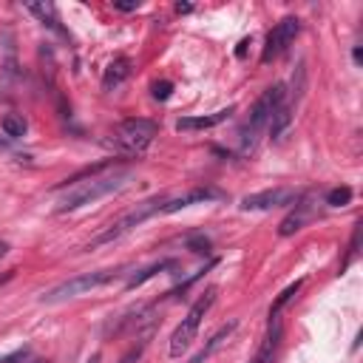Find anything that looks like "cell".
<instances>
[{
    "label": "cell",
    "mask_w": 363,
    "mask_h": 363,
    "mask_svg": "<svg viewBox=\"0 0 363 363\" xmlns=\"http://www.w3.org/2000/svg\"><path fill=\"white\" fill-rule=\"evenodd\" d=\"M26 130H28V122H26L23 113H9V116L3 119V133H6L9 139H20V136H26Z\"/></svg>",
    "instance_id": "18"
},
{
    "label": "cell",
    "mask_w": 363,
    "mask_h": 363,
    "mask_svg": "<svg viewBox=\"0 0 363 363\" xmlns=\"http://www.w3.org/2000/svg\"><path fill=\"white\" fill-rule=\"evenodd\" d=\"M216 295H218V289L210 286V289H204V292L193 301V306L187 309V315L182 318V323H179V326L173 329V335H170V346H167V354H170V357H182V354L187 352V346L196 340L204 315H207L210 306L216 303Z\"/></svg>",
    "instance_id": "4"
},
{
    "label": "cell",
    "mask_w": 363,
    "mask_h": 363,
    "mask_svg": "<svg viewBox=\"0 0 363 363\" xmlns=\"http://www.w3.org/2000/svg\"><path fill=\"white\" fill-rule=\"evenodd\" d=\"M119 275H125V272H122V269H94V272L74 275V278H68V281L51 286L48 292H43V295H40V303H45V306L65 303V301H71V298H79V295H85V292H91V289H99V286L116 281Z\"/></svg>",
    "instance_id": "3"
},
{
    "label": "cell",
    "mask_w": 363,
    "mask_h": 363,
    "mask_svg": "<svg viewBox=\"0 0 363 363\" xmlns=\"http://www.w3.org/2000/svg\"><path fill=\"white\" fill-rule=\"evenodd\" d=\"M233 332H235V320H230L227 326H221V329H218V332H216V335H213V337H210V340H207V343H204V346H201V349H199L187 363H204V360H207V357H210V354H213V352H216V349H218V346H221Z\"/></svg>",
    "instance_id": "15"
},
{
    "label": "cell",
    "mask_w": 363,
    "mask_h": 363,
    "mask_svg": "<svg viewBox=\"0 0 363 363\" xmlns=\"http://www.w3.org/2000/svg\"><path fill=\"white\" fill-rule=\"evenodd\" d=\"M298 31H301V20H298V17H284V20H278V23L272 26V31L267 34V43H264V51H261V62L269 65L272 60H278V57L289 48V43L298 37Z\"/></svg>",
    "instance_id": "7"
},
{
    "label": "cell",
    "mask_w": 363,
    "mask_h": 363,
    "mask_svg": "<svg viewBox=\"0 0 363 363\" xmlns=\"http://www.w3.org/2000/svg\"><path fill=\"white\" fill-rule=\"evenodd\" d=\"M170 94H173V82H170V79L153 82V99H167Z\"/></svg>",
    "instance_id": "22"
},
{
    "label": "cell",
    "mask_w": 363,
    "mask_h": 363,
    "mask_svg": "<svg viewBox=\"0 0 363 363\" xmlns=\"http://www.w3.org/2000/svg\"><path fill=\"white\" fill-rule=\"evenodd\" d=\"M142 349H145V340H142V343H139L136 349H130V352H128V354H125V357H122L119 363H133V360H139V354H142Z\"/></svg>",
    "instance_id": "23"
},
{
    "label": "cell",
    "mask_w": 363,
    "mask_h": 363,
    "mask_svg": "<svg viewBox=\"0 0 363 363\" xmlns=\"http://www.w3.org/2000/svg\"><path fill=\"white\" fill-rule=\"evenodd\" d=\"M233 111H235V108L227 105V108L213 111V113H204V116H182V119L176 122V130H207V128H216V125H221L224 119H230Z\"/></svg>",
    "instance_id": "11"
},
{
    "label": "cell",
    "mask_w": 363,
    "mask_h": 363,
    "mask_svg": "<svg viewBox=\"0 0 363 363\" xmlns=\"http://www.w3.org/2000/svg\"><path fill=\"white\" fill-rule=\"evenodd\" d=\"M164 196H153V199H145L142 204H136L130 213H125L122 218H116L111 227H105L96 238H91L88 244H85V250H94V247H105V244H113V241H119L122 235H128L130 230H136L142 221H147L150 216H159L162 213V207H164Z\"/></svg>",
    "instance_id": "5"
},
{
    "label": "cell",
    "mask_w": 363,
    "mask_h": 363,
    "mask_svg": "<svg viewBox=\"0 0 363 363\" xmlns=\"http://www.w3.org/2000/svg\"><path fill=\"white\" fill-rule=\"evenodd\" d=\"M130 68H133V62H130L128 57H116V60H111L108 68H105V74H102V91H113V88H119V85L130 77Z\"/></svg>",
    "instance_id": "13"
},
{
    "label": "cell",
    "mask_w": 363,
    "mask_h": 363,
    "mask_svg": "<svg viewBox=\"0 0 363 363\" xmlns=\"http://www.w3.org/2000/svg\"><path fill=\"white\" fill-rule=\"evenodd\" d=\"M292 111H295V105H292V102H286V99L278 105V111L272 113V119H269V125H267V130H269V136H272V139H278V136L292 125Z\"/></svg>",
    "instance_id": "16"
},
{
    "label": "cell",
    "mask_w": 363,
    "mask_h": 363,
    "mask_svg": "<svg viewBox=\"0 0 363 363\" xmlns=\"http://www.w3.org/2000/svg\"><path fill=\"white\" fill-rule=\"evenodd\" d=\"M329 207H343V204H349L352 201V187H335V190H329L326 193V199H323Z\"/></svg>",
    "instance_id": "20"
},
{
    "label": "cell",
    "mask_w": 363,
    "mask_h": 363,
    "mask_svg": "<svg viewBox=\"0 0 363 363\" xmlns=\"http://www.w3.org/2000/svg\"><path fill=\"white\" fill-rule=\"evenodd\" d=\"M113 9H119V11H136L139 9V0L136 3H113Z\"/></svg>",
    "instance_id": "24"
},
{
    "label": "cell",
    "mask_w": 363,
    "mask_h": 363,
    "mask_svg": "<svg viewBox=\"0 0 363 363\" xmlns=\"http://www.w3.org/2000/svg\"><path fill=\"white\" fill-rule=\"evenodd\" d=\"M31 363H48V360H43V357H34V360H31Z\"/></svg>",
    "instance_id": "27"
},
{
    "label": "cell",
    "mask_w": 363,
    "mask_h": 363,
    "mask_svg": "<svg viewBox=\"0 0 363 363\" xmlns=\"http://www.w3.org/2000/svg\"><path fill=\"white\" fill-rule=\"evenodd\" d=\"M286 99V88H284V82H275V85H269L258 99H255V105L250 108V116H247V122L241 125V130H238V139H241V153H250L252 147H255V142H258V136H261V130L269 125V119H272V113L278 111V105Z\"/></svg>",
    "instance_id": "2"
},
{
    "label": "cell",
    "mask_w": 363,
    "mask_h": 363,
    "mask_svg": "<svg viewBox=\"0 0 363 363\" xmlns=\"http://www.w3.org/2000/svg\"><path fill=\"white\" fill-rule=\"evenodd\" d=\"M301 286H303V281L289 284V286H286V289H284V292H281V295L272 301V306H269V318H281V309H284V306H286V303H289V301H292V298L301 292Z\"/></svg>",
    "instance_id": "19"
},
{
    "label": "cell",
    "mask_w": 363,
    "mask_h": 363,
    "mask_svg": "<svg viewBox=\"0 0 363 363\" xmlns=\"http://www.w3.org/2000/svg\"><path fill=\"white\" fill-rule=\"evenodd\" d=\"M360 230H363V224H354V230H352V238H349V252H346V258H343V264H340V269H346L354 258H357V252H360Z\"/></svg>",
    "instance_id": "21"
},
{
    "label": "cell",
    "mask_w": 363,
    "mask_h": 363,
    "mask_svg": "<svg viewBox=\"0 0 363 363\" xmlns=\"http://www.w3.org/2000/svg\"><path fill=\"white\" fill-rule=\"evenodd\" d=\"M312 216H315V207L309 204V201H298L295 204V210L278 224V235H284V238H289V235H295L298 230H303L309 221H312Z\"/></svg>",
    "instance_id": "12"
},
{
    "label": "cell",
    "mask_w": 363,
    "mask_h": 363,
    "mask_svg": "<svg viewBox=\"0 0 363 363\" xmlns=\"http://www.w3.org/2000/svg\"><path fill=\"white\" fill-rule=\"evenodd\" d=\"M26 9L43 23V26H48L51 31H57V34H62V37H68V31L60 26V17H57V6L54 3H26Z\"/></svg>",
    "instance_id": "14"
},
{
    "label": "cell",
    "mask_w": 363,
    "mask_h": 363,
    "mask_svg": "<svg viewBox=\"0 0 363 363\" xmlns=\"http://www.w3.org/2000/svg\"><path fill=\"white\" fill-rule=\"evenodd\" d=\"M167 267H173V261H156V264H150V267H145V269H139V272H130L128 281H125V289L142 286L145 281H150L156 272H162V269H167Z\"/></svg>",
    "instance_id": "17"
},
{
    "label": "cell",
    "mask_w": 363,
    "mask_h": 363,
    "mask_svg": "<svg viewBox=\"0 0 363 363\" xmlns=\"http://www.w3.org/2000/svg\"><path fill=\"white\" fill-rule=\"evenodd\" d=\"M159 133V125L153 119H145V116H130V119H122L116 128H113V139L116 145L125 150V153H142Z\"/></svg>",
    "instance_id": "6"
},
{
    "label": "cell",
    "mask_w": 363,
    "mask_h": 363,
    "mask_svg": "<svg viewBox=\"0 0 363 363\" xmlns=\"http://www.w3.org/2000/svg\"><path fill=\"white\" fill-rule=\"evenodd\" d=\"M213 199H221V190H216V187H196V190H187V193L179 196V199H167L164 207H162V213L170 216V213H179V210H184V207L204 204V201H213Z\"/></svg>",
    "instance_id": "9"
},
{
    "label": "cell",
    "mask_w": 363,
    "mask_h": 363,
    "mask_svg": "<svg viewBox=\"0 0 363 363\" xmlns=\"http://www.w3.org/2000/svg\"><path fill=\"white\" fill-rule=\"evenodd\" d=\"M133 179V170L130 167H116L113 162H99L94 167H85L79 170L77 176L65 179L62 187H68V193L57 201V213H71V210H79V207H88L111 193H119L122 187H128Z\"/></svg>",
    "instance_id": "1"
},
{
    "label": "cell",
    "mask_w": 363,
    "mask_h": 363,
    "mask_svg": "<svg viewBox=\"0 0 363 363\" xmlns=\"http://www.w3.org/2000/svg\"><path fill=\"white\" fill-rule=\"evenodd\" d=\"M85 363H99V352H94V354H91V357L85 360Z\"/></svg>",
    "instance_id": "25"
},
{
    "label": "cell",
    "mask_w": 363,
    "mask_h": 363,
    "mask_svg": "<svg viewBox=\"0 0 363 363\" xmlns=\"http://www.w3.org/2000/svg\"><path fill=\"white\" fill-rule=\"evenodd\" d=\"M301 199L298 190L292 187H269V190H258L241 199V210H272V207H286L295 204Z\"/></svg>",
    "instance_id": "8"
},
{
    "label": "cell",
    "mask_w": 363,
    "mask_h": 363,
    "mask_svg": "<svg viewBox=\"0 0 363 363\" xmlns=\"http://www.w3.org/2000/svg\"><path fill=\"white\" fill-rule=\"evenodd\" d=\"M6 252H9V244H6V241H0V258H3Z\"/></svg>",
    "instance_id": "26"
},
{
    "label": "cell",
    "mask_w": 363,
    "mask_h": 363,
    "mask_svg": "<svg viewBox=\"0 0 363 363\" xmlns=\"http://www.w3.org/2000/svg\"><path fill=\"white\" fill-rule=\"evenodd\" d=\"M281 337H284L281 318H269L267 335H264V340H261V346H258V352H255V357H252L250 363H272V357H275V352H278V346H281Z\"/></svg>",
    "instance_id": "10"
}]
</instances>
